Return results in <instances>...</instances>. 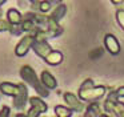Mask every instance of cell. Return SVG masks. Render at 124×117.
Wrapping results in <instances>:
<instances>
[{"label":"cell","instance_id":"1","mask_svg":"<svg viewBox=\"0 0 124 117\" xmlns=\"http://www.w3.org/2000/svg\"><path fill=\"white\" fill-rule=\"evenodd\" d=\"M107 93V88L103 85H95L92 79H87L83 81V84L79 88L78 97L81 101H87V102H95V101L101 100Z\"/></svg>","mask_w":124,"mask_h":117},{"label":"cell","instance_id":"2","mask_svg":"<svg viewBox=\"0 0 124 117\" xmlns=\"http://www.w3.org/2000/svg\"><path fill=\"white\" fill-rule=\"evenodd\" d=\"M20 77L23 79V81H25L28 85H31V87L39 93L40 97H47V96L49 95V90L41 84L40 79L38 77V74H36V72L33 71L32 66L23 65L22 68H20Z\"/></svg>","mask_w":124,"mask_h":117},{"label":"cell","instance_id":"3","mask_svg":"<svg viewBox=\"0 0 124 117\" xmlns=\"http://www.w3.org/2000/svg\"><path fill=\"white\" fill-rule=\"evenodd\" d=\"M33 43H35V36L32 33H27L25 36H23L15 47V55L19 56V57L25 56L30 52V49H32Z\"/></svg>","mask_w":124,"mask_h":117},{"label":"cell","instance_id":"4","mask_svg":"<svg viewBox=\"0 0 124 117\" xmlns=\"http://www.w3.org/2000/svg\"><path fill=\"white\" fill-rule=\"evenodd\" d=\"M63 98H64V101H65L67 108H70L72 112H78V113H80V112L85 110V104H84L76 95H73V93L65 92L64 95H63Z\"/></svg>","mask_w":124,"mask_h":117},{"label":"cell","instance_id":"5","mask_svg":"<svg viewBox=\"0 0 124 117\" xmlns=\"http://www.w3.org/2000/svg\"><path fill=\"white\" fill-rule=\"evenodd\" d=\"M28 101V89L25 84L19 82V93L14 97V108L17 110H23Z\"/></svg>","mask_w":124,"mask_h":117},{"label":"cell","instance_id":"6","mask_svg":"<svg viewBox=\"0 0 124 117\" xmlns=\"http://www.w3.org/2000/svg\"><path fill=\"white\" fill-rule=\"evenodd\" d=\"M104 47L111 55H119L121 51L120 43H119L117 37L112 33H107L104 36Z\"/></svg>","mask_w":124,"mask_h":117},{"label":"cell","instance_id":"7","mask_svg":"<svg viewBox=\"0 0 124 117\" xmlns=\"http://www.w3.org/2000/svg\"><path fill=\"white\" fill-rule=\"evenodd\" d=\"M32 49L39 57L44 58L52 51V47L48 44L47 40H36L35 39V43H33V45H32Z\"/></svg>","mask_w":124,"mask_h":117},{"label":"cell","instance_id":"8","mask_svg":"<svg viewBox=\"0 0 124 117\" xmlns=\"http://www.w3.org/2000/svg\"><path fill=\"white\" fill-rule=\"evenodd\" d=\"M52 7H54V4H52L49 0H39V1H36V3H32V11L33 12L44 13V15L51 12Z\"/></svg>","mask_w":124,"mask_h":117},{"label":"cell","instance_id":"9","mask_svg":"<svg viewBox=\"0 0 124 117\" xmlns=\"http://www.w3.org/2000/svg\"><path fill=\"white\" fill-rule=\"evenodd\" d=\"M40 81H41V84H43L48 90L56 89V87H57L56 79H55V77L52 76V74L49 73L48 71H43V72H41V74H40Z\"/></svg>","mask_w":124,"mask_h":117},{"label":"cell","instance_id":"10","mask_svg":"<svg viewBox=\"0 0 124 117\" xmlns=\"http://www.w3.org/2000/svg\"><path fill=\"white\" fill-rule=\"evenodd\" d=\"M0 92L6 96H11V97H15V96L19 93V84H12V82H1L0 84Z\"/></svg>","mask_w":124,"mask_h":117},{"label":"cell","instance_id":"11","mask_svg":"<svg viewBox=\"0 0 124 117\" xmlns=\"http://www.w3.org/2000/svg\"><path fill=\"white\" fill-rule=\"evenodd\" d=\"M7 21H8L11 25H20L23 21V15L16 9V8H11V9L7 11Z\"/></svg>","mask_w":124,"mask_h":117},{"label":"cell","instance_id":"12","mask_svg":"<svg viewBox=\"0 0 124 117\" xmlns=\"http://www.w3.org/2000/svg\"><path fill=\"white\" fill-rule=\"evenodd\" d=\"M67 11L68 9H67V5L65 4H57V5H55V8L51 11L49 17H51L52 20H55L56 23H59V21L67 15Z\"/></svg>","mask_w":124,"mask_h":117},{"label":"cell","instance_id":"13","mask_svg":"<svg viewBox=\"0 0 124 117\" xmlns=\"http://www.w3.org/2000/svg\"><path fill=\"white\" fill-rule=\"evenodd\" d=\"M103 113V109L97 101L95 102H89L88 106H85V114L84 117H100Z\"/></svg>","mask_w":124,"mask_h":117},{"label":"cell","instance_id":"14","mask_svg":"<svg viewBox=\"0 0 124 117\" xmlns=\"http://www.w3.org/2000/svg\"><path fill=\"white\" fill-rule=\"evenodd\" d=\"M48 65H59L60 63L63 61V53L59 52V51H54L52 49L46 57L43 58Z\"/></svg>","mask_w":124,"mask_h":117},{"label":"cell","instance_id":"15","mask_svg":"<svg viewBox=\"0 0 124 117\" xmlns=\"http://www.w3.org/2000/svg\"><path fill=\"white\" fill-rule=\"evenodd\" d=\"M28 102L31 104V108L36 109L39 113H46L47 109H48L47 104L44 102L40 97H30V98H28Z\"/></svg>","mask_w":124,"mask_h":117},{"label":"cell","instance_id":"16","mask_svg":"<svg viewBox=\"0 0 124 117\" xmlns=\"http://www.w3.org/2000/svg\"><path fill=\"white\" fill-rule=\"evenodd\" d=\"M36 28H38V27H36V24L33 23V21L31 20V19L23 17V21H22V24H20V29H22L23 32H28V33H33Z\"/></svg>","mask_w":124,"mask_h":117},{"label":"cell","instance_id":"17","mask_svg":"<svg viewBox=\"0 0 124 117\" xmlns=\"http://www.w3.org/2000/svg\"><path fill=\"white\" fill-rule=\"evenodd\" d=\"M54 112L56 117H72V114H73V112L64 105H56Z\"/></svg>","mask_w":124,"mask_h":117},{"label":"cell","instance_id":"18","mask_svg":"<svg viewBox=\"0 0 124 117\" xmlns=\"http://www.w3.org/2000/svg\"><path fill=\"white\" fill-rule=\"evenodd\" d=\"M116 21H117V24L124 31V9H117L116 11Z\"/></svg>","mask_w":124,"mask_h":117},{"label":"cell","instance_id":"19","mask_svg":"<svg viewBox=\"0 0 124 117\" xmlns=\"http://www.w3.org/2000/svg\"><path fill=\"white\" fill-rule=\"evenodd\" d=\"M9 31V23L6 19L0 17V32H8Z\"/></svg>","mask_w":124,"mask_h":117},{"label":"cell","instance_id":"20","mask_svg":"<svg viewBox=\"0 0 124 117\" xmlns=\"http://www.w3.org/2000/svg\"><path fill=\"white\" fill-rule=\"evenodd\" d=\"M0 117H11V109L8 106H3L0 110Z\"/></svg>","mask_w":124,"mask_h":117},{"label":"cell","instance_id":"21","mask_svg":"<svg viewBox=\"0 0 124 117\" xmlns=\"http://www.w3.org/2000/svg\"><path fill=\"white\" fill-rule=\"evenodd\" d=\"M39 112L36 110V109H33V108H30V110L27 112V116L28 117H39Z\"/></svg>","mask_w":124,"mask_h":117},{"label":"cell","instance_id":"22","mask_svg":"<svg viewBox=\"0 0 124 117\" xmlns=\"http://www.w3.org/2000/svg\"><path fill=\"white\" fill-rule=\"evenodd\" d=\"M115 92H116V95H117V97H119V98H120V97H124V87L117 88V89H116Z\"/></svg>","mask_w":124,"mask_h":117},{"label":"cell","instance_id":"23","mask_svg":"<svg viewBox=\"0 0 124 117\" xmlns=\"http://www.w3.org/2000/svg\"><path fill=\"white\" fill-rule=\"evenodd\" d=\"M111 3L115 4V5H120V4H123V3H124V0H111Z\"/></svg>","mask_w":124,"mask_h":117},{"label":"cell","instance_id":"24","mask_svg":"<svg viewBox=\"0 0 124 117\" xmlns=\"http://www.w3.org/2000/svg\"><path fill=\"white\" fill-rule=\"evenodd\" d=\"M49 1H51L52 4H62L63 0H49Z\"/></svg>","mask_w":124,"mask_h":117},{"label":"cell","instance_id":"25","mask_svg":"<svg viewBox=\"0 0 124 117\" xmlns=\"http://www.w3.org/2000/svg\"><path fill=\"white\" fill-rule=\"evenodd\" d=\"M14 117H28V116H27V113H17L16 116H14Z\"/></svg>","mask_w":124,"mask_h":117},{"label":"cell","instance_id":"26","mask_svg":"<svg viewBox=\"0 0 124 117\" xmlns=\"http://www.w3.org/2000/svg\"><path fill=\"white\" fill-rule=\"evenodd\" d=\"M7 1H8V0H0V8H1V5H3V4H6Z\"/></svg>","mask_w":124,"mask_h":117},{"label":"cell","instance_id":"27","mask_svg":"<svg viewBox=\"0 0 124 117\" xmlns=\"http://www.w3.org/2000/svg\"><path fill=\"white\" fill-rule=\"evenodd\" d=\"M100 117H111V116H108L107 113H101V116H100Z\"/></svg>","mask_w":124,"mask_h":117},{"label":"cell","instance_id":"28","mask_svg":"<svg viewBox=\"0 0 124 117\" xmlns=\"http://www.w3.org/2000/svg\"><path fill=\"white\" fill-rule=\"evenodd\" d=\"M0 17H3V11H1V8H0Z\"/></svg>","mask_w":124,"mask_h":117},{"label":"cell","instance_id":"29","mask_svg":"<svg viewBox=\"0 0 124 117\" xmlns=\"http://www.w3.org/2000/svg\"><path fill=\"white\" fill-rule=\"evenodd\" d=\"M31 3H36V1H39V0H30Z\"/></svg>","mask_w":124,"mask_h":117}]
</instances>
